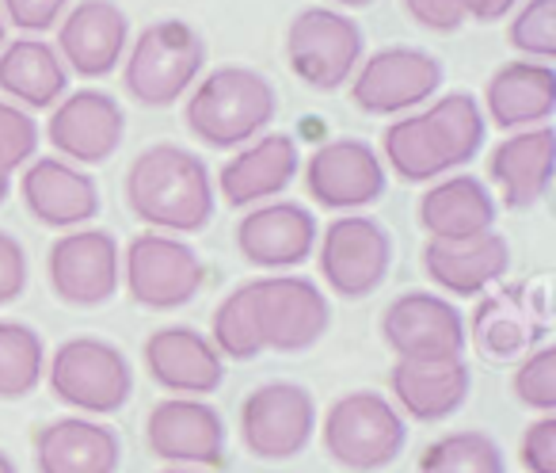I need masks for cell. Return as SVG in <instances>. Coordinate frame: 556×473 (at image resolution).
<instances>
[{"instance_id":"obj_16","label":"cell","mask_w":556,"mask_h":473,"mask_svg":"<svg viewBox=\"0 0 556 473\" xmlns=\"http://www.w3.org/2000/svg\"><path fill=\"white\" fill-rule=\"evenodd\" d=\"M47 138L70 164H103L126 141V111L103 88H77L54 103Z\"/></svg>"},{"instance_id":"obj_20","label":"cell","mask_w":556,"mask_h":473,"mask_svg":"<svg viewBox=\"0 0 556 473\" xmlns=\"http://www.w3.org/2000/svg\"><path fill=\"white\" fill-rule=\"evenodd\" d=\"M556 179V130H515L488 157V187L507 210H533Z\"/></svg>"},{"instance_id":"obj_26","label":"cell","mask_w":556,"mask_h":473,"mask_svg":"<svg viewBox=\"0 0 556 473\" xmlns=\"http://www.w3.org/2000/svg\"><path fill=\"white\" fill-rule=\"evenodd\" d=\"M484 119L500 130H533V126H548L556 111V70L553 62H530V58H515V62L500 65L488 77L484 88Z\"/></svg>"},{"instance_id":"obj_1","label":"cell","mask_w":556,"mask_h":473,"mask_svg":"<svg viewBox=\"0 0 556 473\" xmlns=\"http://www.w3.org/2000/svg\"><path fill=\"white\" fill-rule=\"evenodd\" d=\"M126 207L156 233H199L214 222L217 187L199 153L156 141L126 172Z\"/></svg>"},{"instance_id":"obj_31","label":"cell","mask_w":556,"mask_h":473,"mask_svg":"<svg viewBox=\"0 0 556 473\" xmlns=\"http://www.w3.org/2000/svg\"><path fill=\"white\" fill-rule=\"evenodd\" d=\"M47 378V344L24 321H0V401H24Z\"/></svg>"},{"instance_id":"obj_19","label":"cell","mask_w":556,"mask_h":473,"mask_svg":"<svg viewBox=\"0 0 556 473\" xmlns=\"http://www.w3.org/2000/svg\"><path fill=\"white\" fill-rule=\"evenodd\" d=\"M130 47V20L115 0H80L58 24V54L65 70L85 80H103L123 65Z\"/></svg>"},{"instance_id":"obj_2","label":"cell","mask_w":556,"mask_h":473,"mask_svg":"<svg viewBox=\"0 0 556 473\" xmlns=\"http://www.w3.org/2000/svg\"><path fill=\"white\" fill-rule=\"evenodd\" d=\"M278 115V92L260 70L248 65H222L210 77L194 80L187 96L184 123L202 146L240 149L252 138L267 134Z\"/></svg>"},{"instance_id":"obj_33","label":"cell","mask_w":556,"mask_h":473,"mask_svg":"<svg viewBox=\"0 0 556 473\" xmlns=\"http://www.w3.org/2000/svg\"><path fill=\"white\" fill-rule=\"evenodd\" d=\"M419 473H507V462L488 432H450L419 455Z\"/></svg>"},{"instance_id":"obj_27","label":"cell","mask_w":556,"mask_h":473,"mask_svg":"<svg viewBox=\"0 0 556 473\" xmlns=\"http://www.w3.org/2000/svg\"><path fill=\"white\" fill-rule=\"evenodd\" d=\"M500 222V202H495L488 179L480 176H442L419 199V225L427 241H469L480 233H492Z\"/></svg>"},{"instance_id":"obj_35","label":"cell","mask_w":556,"mask_h":473,"mask_svg":"<svg viewBox=\"0 0 556 473\" xmlns=\"http://www.w3.org/2000/svg\"><path fill=\"white\" fill-rule=\"evenodd\" d=\"M510 47L530 62L556 58V0H522L507 27Z\"/></svg>"},{"instance_id":"obj_36","label":"cell","mask_w":556,"mask_h":473,"mask_svg":"<svg viewBox=\"0 0 556 473\" xmlns=\"http://www.w3.org/2000/svg\"><path fill=\"white\" fill-rule=\"evenodd\" d=\"M510 389L522 409H533L541 416L556 412V344H538L533 351H526L522 363L515 366Z\"/></svg>"},{"instance_id":"obj_12","label":"cell","mask_w":556,"mask_h":473,"mask_svg":"<svg viewBox=\"0 0 556 473\" xmlns=\"http://www.w3.org/2000/svg\"><path fill=\"white\" fill-rule=\"evenodd\" d=\"M47 275L65 306H77V310L108 306L123 287V249L115 233L92 229V225L65 229V237L50 245Z\"/></svg>"},{"instance_id":"obj_5","label":"cell","mask_w":556,"mask_h":473,"mask_svg":"<svg viewBox=\"0 0 556 473\" xmlns=\"http://www.w3.org/2000/svg\"><path fill=\"white\" fill-rule=\"evenodd\" d=\"M50 394L80 416H111L134 394V371L123 348L100 336H73L47 356Z\"/></svg>"},{"instance_id":"obj_29","label":"cell","mask_w":556,"mask_h":473,"mask_svg":"<svg viewBox=\"0 0 556 473\" xmlns=\"http://www.w3.org/2000/svg\"><path fill=\"white\" fill-rule=\"evenodd\" d=\"M0 92L16 100V108L47 111L70 92V70L62 54L39 35L0 47Z\"/></svg>"},{"instance_id":"obj_44","label":"cell","mask_w":556,"mask_h":473,"mask_svg":"<svg viewBox=\"0 0 556 473\" xmlns=\"http://www.w3.org/2000/svg\"><path fill=\"white\" fill-rule=\"evenodd\" d=\"M0 473H16V462H12V458L4 455V450H0Z\"/></svg>"},{"instance_id":"obj_37","label":"cell","mask_w":556,"mask_h":473,"mask_svg":"<svg viewBox=\"0 0 556 473\" xmlns=\"http://www.w3.org/2000/svg\"><path fill=\"white\" fill-rule=\"evenodd\" d=\"M39 153V126L16 103L0 100V172H20Z\"/></svg>"},{"instance_id":"obj_21","label":"cell","mask_w":556,"mask_h":473,"mask_svg":"<svg viewBox=\"0 0 556 473\" xmlns=\"http://www.w3.org/2000/svg\"><path fill=\"white\" fill-rule=\"evenodd\" d=\"M20 195L31 217L47 229H80L100 214V187L65 157H35L24 164Z\"/></svg>"},{"instance_id":"obj_13","label":"cell","mask_w":556,"mask_h":473,"mask_svg":"<svg viewBox=\"0 0 556 473\" xmlns=\"http://www.w3.org/2000/svg\"><path fill=\"white\" fill-rule=\"evenodd\" d=\"M386 164L363 138H332L305 161V191L313 202L340 214H355L386 195Z\"/></svg>"},{"instance_id":"obj_10","label":"cell","mask_w":556,"mask_h":473,"mask_svg":"<svg viewBox=\"0 0 556 473\" xmlns=\"http://www.w3.org/2000/svg\"><path fill=\"white\" fill-rule=\"evenodd\" d=\"M442 88V62L419 47H381L351 77V100L366 115H412Z\"/></svg>"},{"instance_id":"obj_23","label":"cell","mask_w":556,"mask_h":473,"mask_svg":"<svg viewBox=\"0 0 556 473\" xmlns=\"http://www.w3.org/2000/svg\"><path fill=\"white\" fill-rule=\"evenodd\" d=\"M389 389L401 416L419 424L450 420L472 389V371L465 356L454 359H396L389 371Z\"/></svg>"},{"instance_id":"obj_6","label":"cell","mask_w":556,"mask_h":473,"mask_svg":"<svg viewBox=\"0 0 556 473\" xmlns=\"http://www.w3.org/2000/svg\"><path fill=\"white\" fill-rule=\"evenodd\" d=\"M366 58V35L343 9L313 4L287 27V62L313 92H340Z\"/></svg>"},{"instance_id":"obj_24","label":"cell","mask_w":556,"mask_h":473,"mask_svg":"<svg viewBox=\"0 0 556 473\" xmlns=\"http://www.w3.org/2000/svg\"><path fill=\"white\" fill-rule=\"evenodd\" d=\"M298 169H302V153L290 134H260L237 149V157L225 164L214 187L229 207H260L287 191Z\"/></svg>"},{"instance_id":"obj_30","label":"cell","mask_w":556,"mask_h":473,"mask_svg":"<svg viewBox=\"0 0 556 473\" xmlns=\"http://www.w3.org/2000/svg\"><path fill=\"white\" fill-rule=\"evenodd\" d=\"M381 149H386V161L404 184H434L439 176H450L454 164H450V153L442 146L439 130L427 119V111H416V115H396L389 123L386 138H381Z\"/></svg>"},{"instance_id":"obj_34","label":"cell","mask_w":556,"mask_h":473,"mask_svg":"<svg viewBox=\"0 0 556 473\" xmlns=\"http://www.w3.org/2000/svg\"><path fill=\"white\" fill-rule=\"evenodd\" d=\"M210 344L222 351V359H248L263 356V336L260 321H255L252 290L248 283H240L237 290H229V298H222V306L214 310V325H210Z\"/></svg>"},{"instance_id":"obj_18","label":"cell","mask_w":556,"mask_h":473,"mask_svg":"<svg viewBox=\"0 0 556 473\" xmlns=\"http://www.w3.org/2000/svg\"><path fill=\"white\" fill-rule=\"evenodd\" d=\"M320 237V225L309 207L302 202H260L248 207L237 225V249L252 267L263 272H290L313 257Z\"/></svg>"},{"instance_id":"obj_28","label":"cell","mask_w":556,"mask_h":473,"mask_svg":"<svg viewBox=\"0 0 556 473\" xmlns=\"http://www.w3.org/2000/svg\"><path fill=\"white\" fill-rule=\"evenodd\" d=\"M123 443L115 427L96 416L50 420L35 435V470L39 473H118Z\"/></svg>"},{"instance_id":"obj_9","label":"cell","mask_w":556,"mask_h":473,"mask_svg":"<svg viewBox=\"0 0 556 473\" xmlns=\"http://www.w3.org/2000/svg\"><path fill=\"white\" fill-rule=\"evenodd\" d=\"M317 264L332 295H340L343 302H358L386 283L393 267V237L378 217L363 210L340 214L317 237Z\"/></svg>"},{"instance_id":"obj_14","label":"cell","mask_w":556,"mask_h":473,"mask_svg":"<svg viewBox=\"0 0 556 473\" xmlns=\"http://www.w3.org/2000/svg\"><path fill=\"white\" fill-rule=\"evenodd\" d=\"M381 336L396 359H454L465 356L469 325L450 298L434 290H408L381 313Z\"/></svg>"},{"instance_id":"obj_41","label":"cell","mask_w":556,"mask_h":473,"mask_svg":"<svg viewBox=\"0 0 556 473\" xmlns=\"http://www.w3.org/2000/svg\"><path fill=\"white\" fill-rule=\"evenodd\" d=\"M401 4L424 32L454 35V32H462V24H465L462 0H401Z\"/></svg>"},{"instance_id":"obj_32","label":"cell","mask_w":556,"mask_h":473,"mask_svg":"<svg viewBox=\"0 0 556 473\" xmlns=\"http://www.w3.org/2000/svg\"><path fill=\"white\" fill-rule=\"evenodd\" d=\"M424 111L434 123V130H439L454 172L465 169V164L480 153V146H484V138H488V119H484L480 100L469 92H446V96H434L431 108H424Z\"/></svg>"},{"instance_id":"obj_45","label":"cell","mask_w":556,"mask_h":473,"mask_svg":"<svg viewBox=\"0 0 556 473\" xmlns=\"http://www.w3.org/2000/svg\"><path fill=\"white\" fill-rule=\"evenodd\" d=\"M161 473H206V470H194V465H168V470Z\"/></svg>"},{"instance_id":"obj_47","label":"cell","mask_w":556,"mask_h":473,"mask_svg":"<svg viewBox=\"0 0 556 473\" xmlns=\"http://www.w3.org/2000/svg\"><path fill=\"white\" fill-rule=\"evenodd\" d=\"M4 39H9V24H4V16H0V47H4Z\"/></svg>"},{"instance_id":"obj_43","label":"cell","mask_w":556,"mask_h":473,"mask_svg":"<svg viewBox=\"0 0 556 473\" xmlns=\"http://www.w3.org/2000/svg\"><path fill=\"white\" fill-rule=\"evenodd\" d=\"M374 0H332V9H366Z\"/></svg>"},{"instance_id":"obj_8","label":"cell","mask_w":556,"mask_h":473,"mask_svg":"<svg viewBox=\"0 0 556 473\" xmlns=\"http://www.w3.org/2000/svg\"><path fill=\"white\" fill-rule=\"evenodd\" d=\"M206 283L202 257L172 233L146 229L123 249V287L141 310H179Z\"/></svg>"},{"instance_id":"obj_15","label":"cell","mask_w":556,"mask_h":473,"mask_svg":"<svg viewBox=\"0 0 556 473\" xmlns=\"http://www.w3.org/2000/svg\"><path fill=\"white\" fill-rule=\"evenodd\" d=\"M545 328H548V302L530 283H510V287L484 290L469 321L472 344L492 363L522 359L526 351L538 348Z\"/></svg>"},{"instance_id":"obj_3","label":"cell","mask_w":556,"mask_h":473,"mask_svg":"<svg viewBox=\"0 0 556 473\" xmlns=\"http://www.w3.org/2000/svg\"><path fill=\"white\" fill-rule=\"evenodd\" d=\"M320 443L340 470L378 473L408 447V424L401 409L378 389H351L328 404L320 420Z\"/></svg>"},{"instance_id":"obj_40","label":"cell","mask_w":556,"mask_h":473,"mask_svg":"<svg viewBox=\"0 0 556 473\" xmlns=\"http://www.w3.org/2000/svg\"><path fill=\"white\" fill-rule=\"evenodd\" d=\"M27 252L9 229H0V306H12L27 290Z\"/></svg>"},{"instance_id":"obj_7","label":"cell","mask_w":556,"mask_h":473,"mask_svg":"<svg viewBox=\"0 0 556 473\" xmlns=\"http://www.w3.org/2000/svg\"><path fill=\"white\" fill-rule=\"evenodd\" d=\"M248 290H252L255 321L267 351L298 356L325 340L332 325V306L313 279L298 272H267L260 279H248Z\"/></svg>"},{"instance_id":"obj_39","label":"cell","mask_w":556,"mask_h":473,"mask_svg":"<svg viewBox=\"0 0 556 473\" xmlns=\"http://www.w3.org/2000/svg\"><path fill=\"white\" fill-rule=\"evenodd\" d=\"M518 458H522L526 473H556V412L538 416L526 427Z\"/></svg>"},{"instance_id":"obj_17","label":"cell","mask_w":556,"mask_h":473,"mask_svg":"<svg viewBox=\"0 0 556 473\" xmlns=\"http://www.w3.org/2000/svg\"><path fill=\"white\" fill-rule=\"evenodd\" d=\"M146 439L161 462L217 470L225 465V420L202 397H168L153 404L146 420Z\"/></svg>"},{"instance_id":"obj_22","label":"cell","mask_w":556,"mask_h":473,"mask_svg":"<svg viewBox=\"0 0 556 473\" xmlns=\"http://www.w3.org/2000/svg\"><path fill=\"white\" fill-rule=\"evenodd\" d=\"M149 378L172 397H210L225 382V359L206 333L191 325L156 328L146 340Z\"/></svg>"},{"instance_id":"obj_46","label":"cell","mask_w":556,"mask_h":473,"mask_svg":"<svg viewBox=\"0 0 556 473\" xmlns=\"http://www.w3.org/2000/svg\"><path fill=\"white\" fill-rule=\"evenodd\" d=\"M9 172H0V202H4V199H9Z\"/></svg>"},{"instance_id":"obj_42","label":"cell","mask_w":556,"mask_h":473,"mask_svg":"<svg viewBox=\"0 0 556 473\" xmlns=\"http://www.w3.org/2000/svg\"><path fill=\"white\" fill-rule=\"evenodd\" d=\"M522 0H462L465 20H477V24H495V20L510 16Z\"/></svg>"},{"instance_id":"obj_25","label":"cell","mask_w":556,"mask_h":473,"mask_svg":"<svg viewBox=\"0 0 556 473\" xmlns=\"http://www.w3.org/2000/svg\"><path fill=\"white\" fill-rule=\"evenodd\" d=\"M424 272L442 295L480 298L484 290L500 287L510 272V245L500 229L480 233L469 241H427Z\"/></svg>"},{"instance_id":"obj_11","label":"cell","mask_w":556,"mask_h":473,"mask_svg":"<svg viewBox=\"0 0 556 473\" xmlns=\"http://www.w3.org/2000/svg\"><path fill=\"white\" fill-rule=\"evenodd\" d=\"M317 401L298 382H263L240 404V439L260 462H290L313 443Z\"/></svg>"},{"instance_id":"obj_4","label":"cell","mask_w":556,"mask_h":473,"mask_svg":"<svg viewBox=\"0 0 556 473\" xmlns=\"http://www.w3.org/2000/svg\"><path fill=\"white\" fill-rule=\"evenodd\" d=\"M206 47L187 20H156L126 47L123 85L146 108H172L202 77Z\"/></svg>"},{"instance_id":"obj_38","label":"cell","mask_w":556,"mask_h":473,"mask_svg":"<svg viewBox=\"0 0 556 473\" xmlns=\"http://www.w3.org/2000/svg\"><path fill=\"white\" fill-rule=\"evenodd\" d=\"M65 12H70V0H0L4 24L20 27L27 35H42L58 27Z\"/></svg>"}]
</instances>
